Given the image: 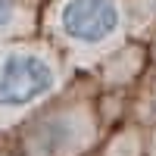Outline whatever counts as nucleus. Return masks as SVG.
I'll return each mask as SVG.
<instances>
[{
  "instance_id": "obj_4",
  "label": "nucleus",
  "mask_w": 156,
  "mask_h": 156,
  "mask_svg": "<svg viewBox=\"0 0 156 156\" xmlns=\"http://www.w3.org/2000/svg\"><path fill=\"white\" fill-rule=\"evenodd\" d=\"M16 16V0H0V28H6Z\"/></svg>"
},
{
  "instance_id": "obj_2",
  "label": "nucleus",
  "mask_w": 156,
  "mask_h": 156,
  "mask_svg": "<svg viewBox=\"0 0 156 156\" xmlns=\"http://www.w3.org/2000/svg\"><path fill=\"white\" fill-rule=\"evenodd\" d=\"M59 25L75 44L97 47L119 31L122 12L115 0H66L59 12Z\"/></svg>"
},
{
  "instance_id": "obj_1",
  "label": "nucleus",
  "mask_w": 156,
  "mask_h": 156,
  "mask_svg": "<svg viewBox=\"0 0 156 156\" xmlns=\"http://www.w3.org/2000/svg\"><path fill=\"white\" fill-rule=\"evenodd\" d=\"M56 84L53 66L31 50H12L0 59V106L22 109L44 100Z\"/></svg>"
},
{
  "instance_id": "obj_3",
  "label": "nucleus",
  "mask_w": 156,
  "mask_h": 156,
  "mask_svg": "<svg viewBox=\"0 0 156 156\" xmlns=\"http://www.w3.org/2000/svg\"><path fill=\"white\" fill-rule=\"evenodd\" d=\"M69 131H72V125H69L66 119H53V122L41 125L37 144H41L47 153H59L62 147H66V140H69Z\"/></svg>"
}]
</instances>
